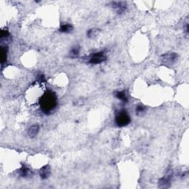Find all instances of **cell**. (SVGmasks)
Returning a JSON list of instances; mask_svg holds the SVG:
<instances>
[{
  "instance_id": "1",
  "label": "cell",
  "mask_w": 189,
  "mask_h": 189,
  "mask_svg": "<svg viewBox=\"0 0 189 189\" xmlns=\"http://www.w3.org/2000/svg\"><path fill=\"white\" fill-rule=\"evenodd\" d=\"M40 108L44 113L50 114L55 110L57 106V97L53 91H47L41 97L39 101Z\"/></svg>"
},
{
  "instance_id": "2",
  "label": "cell",
  "mask_w": 189,
  "mask_h": 189,
  "mask_svg": "<svg viewBox=\"0 0 189 189\" xmlns=\"http://www.w3.org/2000/svg\"><path fill=\"white\" fill-rule=\"evenodd\" d=\"M115 121L116 125L119 127H123L129 125L131 122V117L124 109L119 110L115 115Z\"/></svg>"
},
{
  "instance_id": "3",
  "label": "cell",
  "mask_w": 189,
  "mask_h": 189,
  "mask_svg": "<svg viewBox=\"0 0 189 189\" xmlns=\"http://www.w3.org/2000/svg\"><path fill=\"white\" fill-rule=\"evenodd\" d=\"M107 60V55L104 52H98V53H93L89 58V63L92 64H98L104 62Z\"/></svg>"
},
{
  "instance_id": "4",
  "label": "cell",
  "mask_w": 189,
  "mask_h": 189,
  "mask_svg": "<svg viewBox=\"0 0 189 189\" xmlns=\"http://www.w3.org/2000/svg\"><path fill=\"white\" fill-rule=\"evenodd\" d=\"M163 63L166 65H172L177 60V55L175 53H166L161 57Z\"/></svg>"
},
{
  "instance_id": "5",
  "label": "cell",
  "mask_w": 189,
  "mask_h": 189,
  "mask_svg": "<svg viewBox=\"0 0 189 189\" xmlns=\"http://www.w3.org/2000/svg\"><path fill=\"white\" fill-rule=\"evenodd\" d=\"M112 6L119 14H123L126 9V3L124 2H112Z\"/></svg>"
},
{
  "instance_id": "6",
  "label": "cell",
  "mask_w": 189,
  "mask_h": 189,
  "mask_svg": "<svg viewBox=\"0 0 189 189\" xmlns=\"http://www.w3.org/2000/svg\"><path fill=\"white\" fill-rule=\"evenodd\" d=\"M50 166L48 165L45 166L44 167H42L41 169L40 172H39V174H40V177L42 180H46V179L48 178L50 175Z\"/></svg>"
},
{
  "instance_id": "7",
  "label": "cell",
  "mask_w": 189,
  "mask_h": 189,
  "mask_svg": "<svg viewBox=\"0 0 189 189\" xmlns=\"http://www.w3.org/2000/svg\"><path fill=\"white\" fill-rule=\"evenodd\" d=\"M171 179H172V177H171L170 175H167L164 177L163 178H162L159 181V186L160 188H168V187H169Z\"/></svg>"
},
{
  "instance_id": "8",
  "label": "cell",
  "mask_w": 189,
  "mask_h": 189,
  "mask_svg": "<svg viewBox=\"0 0 189 189\" xmlns=\"http://www.w3.org/2000/svg\"><path fill=\"white\" fill-rule=\"evenodd\" d=\"M39 132V125H33L29 128L28 135L30 138H33L38 135Z\"/></svg>"
},
{
  "instance_id": "9",
  "label": "cell",
  "mask_w": 189,
  "mask_h": 189,
  "mask_svg": "<svg viewBox=\"0 0 189 189\" xmlns=\"http://www.w3.org/2000/svg\"><path fill=\"white\" fill-rule=\"evenodd\" d=\"M7 54H8V47L1 46V63L2 65L6 62L7 61Z\"/></svg>"
},
{
  "instance_id": "10",
  "label": "cell",
  "mask_w": 189,
  "mask_h": 189,
  "mask_svg": "<svg viewBox=\"0 0 189 189\" xmlns=\"http://www.w3.org/2000/svg\"><path fill=\"white\" fill-rule=\"evenodd\" d=\"M115 96L117 98L120 100L121 101L126 103L128 102V98H127V96L126 92L124 91H120V92H116L115 93Z\"/></svg>"
},
{
  "instance_id": "11",
  "label": "cell",
  "mask_w": 189,
  "mask_h": 189,
  "mask_svg": "<svg viewBox=\"0 0 189 189\" xmlns=\"http://www.w3.org/2000/svg\"><path fill=\"white\" fill-rule=\"evenodd\" d=\"M19 174L21 177H28L30 174V169L27 167V166H22L19 171Z\"/></svg>"
},
{
  "instance_id": "12",
  "label": "cell",
  "mask_w": 189,
  "mask_h": 189,
  "mask_svg": "<svg viewBox=\"0 0 189 189\" xmlns=\"http://www.w3.org/2000/svg\"><path fill=\"white\" fill-rule=\"evenodd\" d=\"M73 26L70 24H64L61 26L59 30L61 33H68L73 31Z\"/></svg>"
},
{
  "instance_id": "13",
  "label": "cell",
  "mask_w": 189,
  "mask_h": 189,
  "mask_svg": "<svg viewBox=\"0 0 189 189\" xmlns=\"http://www.w3.org/2000/svg\"><path fill=\"white\" fill-rule=\"evenodd\" d=\"M80 53V47L79 46H75L72 48V50H70V55L72 58H76V57L79 56Z\"/></svg>"
},
{
  "instance_id": "14",
  "label": "cell",
  "mask_w": 189,
  "mask_h": 189,
  "mask_svg": "<svg viewBox=\"0 0 189 189\" xmlns=\"http://www.w3.org/2000/svg\"><path fill=\"white\" fill-rule=\"evenodd\" d=\"M99 32H100V30L98 29H90L87 32V36L89 38H93V37L96 36L99 33Z\"/></svg>"
},
{
  "instance_id": "15",
  "label": "cell",
  "mask_w": 189,
  "mask_h": 189,
  "mask_svg": "<svg viewBox=\"0 0 189 189\" xmlns=\"http://www.w3.org/2000/svg\"><path fill=\"white\" fill-rule=\"evenodd\" d=\"M145 110H146V108H145L144 106H143V105H138V107H136L137 115H141V114L143 113V112H144Z\"/></svg>"
}]
</instances>
